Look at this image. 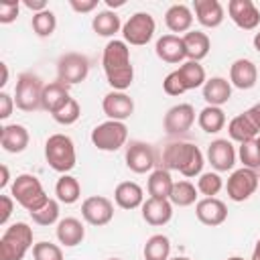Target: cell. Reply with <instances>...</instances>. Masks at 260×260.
I'll use <instances>...</instances> for the list:
<instances>
[{
    "label": "cell",
    "mask_w": 260,
    "mask_h": 260,
    "mask_svg": "<svg viewBox=\"0 0 260 260\" xmlns=\"http://www.w3.org/2000/svg\"><path fill=\"white\" fill-rule=\"evenodd\" d=\"M102 67L106 79L114 91H126L134 81V67L130 61V49L124 41L112 39L104 47Z\"/></svg>",
    "instance_id": "obj_1"
},
{
    "label": "cell",
    "mask_w": 260,
    "mask_h": 260,
    "mask_svg": "<svg viewBox=\"0 0 260 260\" xmlns=\"http://www.w3.org/2000/svg\"><path fill=\"white\" fill-rule=\"evenodd\" d=\"M162 167L167 171H179L183 177H199L203 171V152L191 142H169L162 148Z\"/></svg>",
    "instance_id": "obj_2"
},
{
    "label": "cell",
    "mask_w": 260,
    "mask_h": 260,
    "mask_svg": "<svg viewBox=\"0 0 260 260\" xmlns=\"http://www.w3.org/2000/svg\"><path fill=\"white\" fill-rule=\"evenodd\" d=\"M32 246V228L24 221H16L0 236V260H22Z\"/></svg>",
    "instance_id": "obj_3"
},
{
    "label": "cell",
    "mask_w": 260,
    "mask_h": 260,
    "mask_svg": "<svg viewBox=\"0 0 260 260\" xmlns=\"http://www.w3.org/2000/svg\"><path fill=\"white\" fill-rule=\"evenodd\" d=\"M10 195L12 199L24 207L28 213L32 211H39L51 197L45 193L41 181L35 177V175H28V173H22L18 175L14 181H12V187H10Z\"/></svg>",
    "instance_id": "obj_4"
},
{
    "label": "cell",
    "mask_w": 260,
    "mask_h": 260,
    "mask_svg": "<svg viewBox=\"0 0 260 260\" xmlns=\"http://www.w3.org/2000/svg\"><path fill=\"white\" fill-rule=\"evenodd\" d=\"M45 158H47V165L53 171H57L61 175H67L77 162L73 140L67 134H61V132L51 134L45 142Z\"/></svg>",
    "instance_id": "obj_5"
},
{
    "label": "cell",
    "mask_w": 260,
    "mask_h": 260,
    "mask_svg": "<svg viewBox=\"0 0 260 260\" xmlns=\"http://www.w3.org/2000/svg\"><path fill=\"white\" fill-rule=\"evenodd\" d=\"M43 89L45 83L39 75L24 71L16 79V89H14V104L22 112H35L43 108Z\"/></svg>",
    "instance_id": "obj_6"
},
{
    "label": "cell",
    "mask_w": 260,
    "mask_h": 260,
    "mask_svg": "<svg viewBox=\"0 0 260 260\" xmlns=\"http://www.w3.org/2000/svg\"><path fill=\"white\" fill-rule=\"evenodd\" d=\"M126 140H128V128L124 122L118 120H106L91 130V144L104 152L120 150L126 144Z\"/></svg>",
    "instance_id": "obj_7"
},
{
    "label": "cell",
    "mask_w": 260,
    "mask_h": 260,
    "mask_svg": "<svg viewBox=\"0 0 260 260\" xmlns=\"http://www.w3.org/2000/svg\"><path fill=\"white\" fill-rule=\"evenodd\" d=\"M154 30H156V22H154L152 14L134 12L122 26V41L126 45L142 47L154 37Z\"/></svg>",
    "instance_id": "obj_8"
},
{
    "label": "cell",
    "mask_w": 260,
    "mask_h": 260,
    "mask_svg": "<svg viewBox=\"0 0 260 260\" xmlns=\"http://www.w3.org/2000/svg\"><path fill=\"white\" fill-rule=\"evenodd\" d=\"M89 73V59L81 53H65L57 61V81L69 85L85 81Z\"/></svg>",
    "instance_id": "obj_9"
},
{
    "label": "cell",
    "mask_w": 260,
    "mask_h": 260,
    "mask_svg": "<svg viewBox=\"0 0 260 260\" xmlns=\"http://www.w3.org/2000/svg\"><path fill=\"white\" fill-rule=\"evenodd\" d=\"M260 185V179H258V171L254 169H236L230 179H228V185H225V191H228V197L236 203H242L246 199H250L256 189Z\"/></svg>",
    "instance_id": "obj_10"
},
{
    "label": "cell",
    "mask_w": 260,
    "mask_h": 260,
    "mask_svg": "<svg viewBox=\"0 0 260 260\" xmlns=\"http://www.w3.org/2000/svg\"><path fill=\"white\" fill-rule=\"evenodd\" d=\"M126 167L136 173V175H142V173H152L154 171V165H156V154H154V148L148 144V142H142V140H132L128 146H126Z\"/></svg>",
    "instance_id": "obj_11"
},
{
    "label": "cell",
    "mask_w": 260,
    "mask_h": 260,
    "mask_svg": "<svg viewBox=\"0 0 260 260\" xmlns=\"http://www.w3.org/2000/svg\"><path fill=\"white\" fill-rule=\"evenodd\" d=\"M81 217L95 228L108 225L114 217V203L104 195H91L81 203Z\"/></svg>",
    "instance_id": "obj_12"
},
{
    "label": "cell",
    "mask_w": 260,
    "mask_h": 260,
    "mask_svg": "<svg viewBox=\"0 0 260 260\" xmlns=\"http://www.w3.org/2000/svg\"><path fill=\"white\" fill-rule=\"evenodd\" d=\"M193 122H195V108L191 104H177L167 110L162 128L169 136H181L191 130Z\"/></svg>",
    "instance_id": "obj_13"
},
{
    "label": "cell",
    "mask_w": 260,
    "mask_h": 260,
    "mask_svg": "<svg viewBox=\"0 0 260 260\" xmlns=\"http://www.w3.org/2000/svg\"><path fill=\"white\" fill-rule=\"evenodd\" d=\"M238 152L228 138H215L207 144V160L215 173H228L234 169Z\"/></svg>",
    "instance_id": "obj_14"
},
{
    "label": "cell",
    "mask_w": 260,
    "mask_h": 260,
    "mask_svg": "<svg viewBox=\"0 0 260 260\" xmlns=\"http://www.w3.org/2000/svg\"><path fill=\"white\" fill-rule=\"evenodd\" d=\"M228 14L232 22L242 30H256L260 26V10L252 0H230Z\"/></svg>",
    "instance_id": "obj_15"
},
{
    "label": "cell",
    "mask_w": 260,
    "mask_h": 260,
    "mask_svg": "<svg viewBox=\"0 0 260 260\" xmlns=\"http://www.w3.org/2000/svg\"><path fill=\"white\" fill-rule=\"evenodd\" d=\"M102 110L108 116V120H118L124 122L134 114V100L126 91H110L102 100Z\"/></svg>",
    "instance_id": "obj_16"
},
{
    "label": "cell",
    "mask_w": 260,
    "mask_h": 260,
    "mask_svg": "<svg viewBox=\"0 0 260 260\" xmlns=\"http://www.w3.org/2000/svg\"><path fill=\"white\" fill-rule=\"evenodd\" d=\"M195 215L203 225L215 228L228 219V207L217 197H203L195 203Z\"/></svg>",
    "instance_id": "obj_17"
},
{
    "label": "cell",
    "mask_w": 260,
    "mask_h": 260,
    "mask_svg": "<svg viewBox=\"0 0 260 260\" xmlns=\"http://www.w3.org/2000/svg\"><path fill=\"white\" fill-rule=\"evenodd\" d=\"M154 53L158 59H162L165 63H173V65L185 63V59H187L183 37H179V35H162L154 45Z\"/></svg>",
    "instance_id": "obj_18"
},
{
    "label": "cell",
    "mask_w": 260,
    "mask_h": 260,
    "mask_svg": "<svg viewBox=\"0 0 260 260\" xmlns=\"http://www.w3.org/2000/svg\"><path fill=\"white\" fill-rule=\"evenodd\" d=\"M193 10L197 22L205 28H217L225 18V10L219 0H195Z\"/></svg>",
    "instance_id": "obj_19"
},
{
    "label": "cell",
    "mask_w": 260,
    "mask_h": 260,
    "mask_svg": "<svg viewBox=\"0 0 260 260\" xmlns=\"http://www.w3.org/2000/svg\"><path fill=\"white\" fill-rule=\"evenodd\" d=\"M28 142H30V134L22 124H6L0 128V144L6 152L18 154L26 150Z\"/></svg>",
    "instance_id": "obj_20"
},
{
    "label": "cell",
    "mask_w": 260,
    "mask_h": 260,
    "mask_svg": "<svg viewBox=\"0 0 260 260\" xmlns=\"http://www.w3.org/2000/svg\"><path fill=\"white\" fill-rule=\"evenodd\" d=\"M258 81V67L250 59H236L230 67V83L238 89H252Z\"/></svg>",
    "instance_id": "obj_21"
},
{
    "label": "cell",
    "mask_w": 260,
    "mask_h": 260,
    "mask_svg": "<svg viewBox=\"0 0 260 260\" xmlns=\"http://www.w3.org/2000/svg\"><path fill=\"white\" fill-rule=\"evenodd\" d=\"M173 217V203L169 199H156V197H148L142 203V219L148 225H165L169 223Z\"/></svg>",
    "instance_id": "obj_22"
},
{
    "label": "cell",
    "mask_w": 260,
    "mask_h": 260,
    "mask_svg": "<svg viewBox=\"0 0 260 260\" xmlns=\"http://www.w3.org/2000/svg\"><path fill=\"white\" fill-rule=\"evenodd\" d=\"M114 201L122 209H136V207H142L144 203V191L134 181H122L114 189Z\"/></svg>",
    "instance_id": "obj_23"
},
{
    "label": "cell",
    "mask_w": 260,
    "mask_h": 260,
    "mask_svg": "<svg viewBox=\"0 0 260 260\" xmlns=\"http://www.w3.org/2000/svg\"><path fill=\"white\" fill-rule=\"evenodd\" d=\"M55 234H57L59 244H63L65 248H73L83 242L85 228L77 217H63V219H59Z\"/></svg>",
    "instance_id": "obj_24"
},
{
    "label": "cell",
    "mask_w": 260,
    "mask_h": 260,
    "mask_svg": "<svg viewBox=\"0 0 260 260\" xmlns=\"http://www.w3.org/2000/svg\"><path fill=\"white\" fill-rule=\"evenodd\" d=\"M232 98V83L225 77H209L203 85V100L207 106H217L221 108L228 104Z\"/></svg>",
    "instance_id": "obj_25"
},
{
    "label": "cell",
    "mask_w": 260,
    "mask_h": 260,
    "mask_svg": "<svg viewBox=\"0 0 260 260\" xmlns=\"http://www.w3.org/2000/svg\"><path fill=\"white\" fill-rule=\"evenodd\" d=\"M165 24L171 32H189L193 26V12L187 4H173L165 12Z\"/></svg>",
    "instance_id": "obj_26"
},
{
    "label": "cell",
    "mask_w": 260,
    "mask_h": 260,
    "mask_svg": "<svg viewBox=\"0 0 260 260\" xmlns=\"http://www.w3.org/2000/svg\"><path fill=\"white\" fill-rule=\"evenodd\" d=\"M183 45H185V55L187 61H201L209 55L211 41L203 30H189L183 35Z\"/></svg>",
    "instance_id": "obj_27"
},
{
    "label": "cell",
    "mask_w": 260,
    "mask_h": 260,
    "mask_svg": "<svg viewBox=\"0 0 260 260\" xmlns=\"http://www.w3.org/2000/svg\"><path fill=\"white\" fill-rule=\"evenodd\" d=\"M69 100H71V95H69L67 85L61 83V81H51V83H47L45 89H43V104H41V106H43V110H47V112L53 116V114L59 112Z\"/></svg>",
    "instance_id": "obj_28"
},
{
    "label": "cell",
    "mask_w": 260,
    "mask_h": 260,
    "mask_svg": "<svg viewBox=\"0 0 260 260\" xmlns=\"http://www.w3.org/2000/svg\"><path fill=\"white\" fill-rule=\"evenodd\" d=\"M173 177H171V171H167L165 167L160 169H154L148 177V183H146V189H148V195L150 197H156V199H169L171 197V191H173Z\"/></svg>",
    "instance_id": "obj_29"
},
{
    "label": "cell",
    "mask_w": 260,
    "mask_h": 260,
    "mask_svg": "<svg viewBox=\"0 0 260 260\" xmlns=\"http://www.w3.org/2000/svg\"><path fill=\"white\" fill-rule=\"evenodd\" d=\"M177 73H179V77H181V81H183V85H185L187 91L189 89L203 87L205 81H207L205 69H203V65L199 61H185V63H181L179 69H177Z\"/></svg>",
    "instance_id": "obj_30"
},
{
    "label": "cell",
    "mask_w": 260,
    "mask_h": 260,
    "mask_svg": "<svg viewBox=\"0 0 260 260\" xmlns=\"http://www.w3.org/2000/svg\"><path fill=\"white\" fill-rule=\"evenodd\" d=\"M55 195H57V201L59 203H65V205H73L75 201H79L81 197V185L75 177H71L69 173L67 175H61L55 183Z\"/></svg>",
    "instance_id": "obj_31"
},
{
    "label": "cell",
    "mask_w": 260,
    "mask_h": 260,
    "mask_svg": "<svg viewBox=\"0 0 260 260\" xmlns=\"http://www.w3.org/2000/svg\"><path fill=\"white\" fill-rule=\"evenodd\" d=\"M122 26L124 24L120 22V16L114 10H102L91 20V28L98 37H114L116 32L122 30Z\"/></svg>",
    "instance_id": "obj_32"
},
{
    "label": "cell",
    "mask_w": 260,
    "mask_h": 260,
    "mask_svg": "<svg viewBox=\"0 0 260 260\" xmlns=\"http://www.w3.org/2000/svg\"><path fill=\"white\" fill-rule=\"evenodd\" d=\"M197 124H199V128L203 132L217 134L225 126V112L221 108H217V106H205L197 116Z\"/></svg>",
    "instance_id": "obj_33"
},
{
    "label": "cell",
    "mask_w": 260,
    "mask_h": 260,
    "mask_svg": "<svg viewBox=\"0 0 260 260\" xmlns=\"http://www.w3.org/2000/svg\"><path fill=\"white\" fill-rule=\"evenodd\" d=\"M228 134H230L232 140H236V142L242 144V142H246V140L256 138L260 132H258L256 126L248 120V116L242 112V114H238L236 118L230 120V124H228Z\"/></svg>",
    "instance_id": "obj_34"
},
{
    "label": "cell",
    "mask_w": 260,
    "mask_h": 260,
    "mask_svg": "<svg viewBox=\"0 0 260 260\" xmlns=\"http://www.w3.org/2000/svg\"><path fill=\"white\" fill-rule=\"evenodd\" d=\"M144 260H169L171 256V240L165 234H154L144 244Z\"/></svg>",
    "instance_id": "obj_35"
},
{
    "label": "cell",
    "mask_w": 260,
    "mask_h": 260,
    "mask_svg": "<svg viewBox=\"0 0 260 260\" xmlns=\"http://www.w3.org/2000/svg\"><path fill=\"white\" fill-rule=\"evenodd\" d=\"M197 193L199 191L191 181H175L169 201L173 205H179V207H189V205L197 203V197H199Z\"/></svg>",
    "instance_id": "obj_36"
},
{
    "label": "cell",
    "mask_w": 260,
    "mask_h": 260,
    "mask_svg": "<svg viewBox=\"0 0 260 260\" xmlns=\"http://www.w3.org/2000/svg\"><path fill=\"white\" fill-rule=\"evenodd\" d=\"M30 26L32 30L37 32V37L45 39V37H51L57 28V16L53 10H43L39 14H32V20H30Z\"/></svg>",
    "instance_id": "obj_37"
},
{
    "label": "cell",
    "mask_w": 260,
    "mask_h": 260,
    "mask_svg": "<svg viewBox=\"0 0 260 260\" xmlns=\"http://www.w3.org/2000/svg\"><path fill=\"white\" fill-rule=\"evenodd\" d=\"M238 156H240V162H242L246 169L258 171V169H260V146H258L256 138L242 142L240 148H238Z\"/></svg>",
    "instance_id": "obj_38"
},
{
    "label": "cell",
    "mask_w": 260,
    "mask_h": 260,
    "mask_svg": "<svg viewBox=\"0 0 260 260\" xmlns=\"http://www.w3.org/2000/svg\"><path fill=\"white\" fill-rule=\"evenodd\" d=\"M223 189V179L219 177V173H201L197 179V191L205 197H215L219 191Z\"/></svg>",
    "instance_id": "obj_39"
},
{
    "label": "cell",
    "mask_w": 260,
    "mask_h": 260,
    "mask_svg": "<svg viewBox=\"0 0 260 260\" xmlns=\"http://www.w3.org/2000/svg\"><path fill=\"white\" fill-rule=\"evenodd\" d=\"M59 201L57 199H49L39 211H32L30 217L37 225H53L59 223Z\"/></svg>",
    "instance_id": "obj_40"
},
{
    "label": "cell",
    "mask_w": 260,
    "mask_h": 260,
    "mask_svg": "<svg viewBox=\"0 0 260 260\" xmlns=\"http://www.w3.org/2000/svg\"><path fill=\"white\" fill-rule=\"evenodd\" d=\"M79 116H81L79 102H77L75 98H71L59 112L53 114V120H55L57 124H61V126H71V124H75V122L79 120Z\"/></svg>",
    "instance_id": "obj_41"
},
{
    "label": "cell",
    "mask_w": 260,
    "mask_h": 260,
    "mask_svg": "<svg viewBox=\"0 0 260 260\" xmlns=\"http://www.w3.org/2000/svg\"><path fill=\"white\" fill-rule=\"evenodd\" d=\"M35 260H63V250L51 242H37L32 246Z\"/></svg>",
    "instance_id": "obj_42"
},
{
    "label": "cell",
    "mask_w": 260,
    "mask_h": 260,
    "mask_svg": "<svg viewBox=\"0 0 260 260\" xmlns=\"http://www.w3.org/2000/svg\"><path fill=\"white\" fill-rule=\"evenodd\" d=\"M20 12V2L18 0H6L0 2V24H10L16 20Z\"/></svg>",
    "instance_id": "obj_43"
},
{
    "label": "cell",
    "mask_w": 260,
    "mask_h": 260,
    "mask_svg": "<svg viewBox=\"0 0 260 260\" xmlns=\"http://www.w3.org/2000/svg\"><path fill=\"white\" fill-rule=\"evenodd\" d=\"M162 89H165L167 95H181V93L187 91L185 85H183V81H181V77H179V73H177V69L171 71V73L165 77V81H162Z\"/></svg>",
    "instance_id": "obj_44"
},
{
    "label": "cell",
    "mask_w": 260,
    "mask_h": 260,
    "mask_svg": "<svg viewBox=\"0 0 260 260\" xmlns=\"http://www.w3.org/2000/svg\"><path fill=\"white\" fill-rule=\"evenodd\" d=\"M14 106H16V104H14V98H12L10 93H6V91H0V120L10 118Z\"/></svg>",
    "instance_id": "obj_45"
},
{
    "label": "cell",
    "mask_w": 260,
    "mask_h": 260,
    "mask_svg": "<svg viewBox=\"0 0 260 260\" xmlns=\"http://www.w3.org/2000/svg\"><path fill=\"white\" fill-rule=\"evenodd\" d=\"M0 205H2V213H0V223L6 225L10 215H12V209H14V199L12 195H0Z\"/></svg>",
    "instance_id": "obj_46"
},
{
    "label": "cell",
    "mask_w": 260,
    "mask_h": 260,
    "mask_svg": "<svg viewBox=\"0 0 260 260\" xmlns=\"http://www.w3.org/2000/svg\"><path fill=\"white\" fill-rule=\"evenodd\" d=\"M69 6H71L75 12L85 14V12H91V10L98 8V0H69Z\"/></svg>",
    "instance_id": "obj_47"
},
{
    "label": "cell",
    "mask_w": 260,
    "mask_h": 260,
    "mask_svg": "<svg viewBox=\"0 0 260 260\" xmlns=\"http://www.w3.org/2000/svg\"><path fill=\"white\" fill-rule=\"evenodd\" d=\"M244 114L248 116V120H250V122L256 126V130L260 132V102H258V104H254L252 108H248Z\"/></svg>",
    "instance_id": "obj_48"
},
{
    "label": "cell",
    "mask_w": 260,
    "mask_h": 260,
    "mask_svg": "<svg viewBox=\"0 0 260 260\" xmlns=\"http://www.w3.org/2000/svg\"><path fill=\"white\" fill-rule=\"evenodd\" d=\"M22 6H26L28 10H32V14H39V12L47 10V0H24Z\"/></svg>",
    "instance_id": "obj_49"
},
{
    "label": "cell",
    "mask_w": 260,
    "mask_h": 260,
    "mask_svg": "<svg viewBox=\"0 0 260 260\" xmlns=\"http://www.w3.org/2000/svg\"><path fill=\"white\" fill-rule=\"evenodd\" d=\"M0 171H2V179H0V189H4V187L8 185V181H10V175H8V167H6V165H2V167H0Z\"/></svg>",
    "instance_id": "obj_50"
},
{
    "label": "cell",
    "mask_w": 260,
    "mask_h": 260,
    "mask_svg": "<svg viewBox=\"0 0 260 260\" xmlns=\"http://www.w3.org/2000/svg\"><path fill=\"white\" fill-rule=\"evenodd\" d=\"M0 69H2V79H0V87H4L8 83V65L6 63H0Z\"/></svg>",
    "instance_id": "obj_51"
},
{
    "label": "cell",
    "mask_w": 260,
    "mask_h": 260,
    "mask_svg": "<svg viewBox=\"0 0 260 260\" xmlns=\"http://www.w3.org/2000/svg\"><path fill=\"white\" fill-rule=\"evenodd\" d=\"M126 4V0H106V6L110 8V10H114V8H118V6H124Z\"/></svg>",
    "instance_id": "obj_52"
},
{
    "label": "cell",
    "mask_w": 260,
    "mask_h": 260,
    "mask_svg": "<svg viewBox=\"0 0 260 260\" xmlns=\"http://www.w3.org/2000/svg\"><path fill=\"white\" fill-rule=\"evenodd\" d=\"M250 260H260V238H258V242H256V246L252 250V258Z\"/></svg>",
    "instance_id": "obj_53"
},
{
    "label": "cell",
    "mask_w": 260,
    "mask_h": 260,
    "mask_svg": "<svg viewBox=\"0 0 260 260\" xmlns=\"http://www.w3.org/2000/svg\"><path fill=\"white\" fill-rule=\"evenodd\" d=\"M252 45H254V49L260 53V28H258V32L254 35V39H252Z\"/></svg>",
    "instance_id": "obj_54"
},
{
    "label": "cell",
    "mask_w": 260,
    "mask_h": 260,
    "mask_svg": "<svg viewBox=\"0 0 260 260\" xmlns=\"http://www.w3.org/2000/svg\"><path fill=\"white\" fill-rule=\"evenodd\" d=\"M169 260H191V258H187V256H175V258H169Z\"/></svg>",
    "instance_id": "obj_55"
},
{
    "label": "cell",
    "mask_w": 260,
    "mask_h": 260,
    "mask_svg": "<svg viewBox=\"0 0 260 260\" xmlns=\"http://www.w3.org/2000/svg\"><path fill=\"white\" fill-rule=\"evenodd\" d=\"M225 260H246V258H242V256H230V258H225Z\"/></svg>",
    "instance_id": "obj_56"
},
{
    "label": "cell",
    "mask_w": 260,
    "mask_h": 260,
    "mask_svg": "<svg viewBox=\"0 0 260 260\" xmlns=\"http://www.w3.org/2000/svg\"><path fill=\"white\" fill-rule=\"evenodd\" d=\"M256 142H258V146H260V134H258V136H256Z\"/></svg>",
    "instance_id": "obj_57"
},
{
    "label": "cell",
    "mask_w": 260,
    "mask_h": 260,
    "mask_svg": "<svg viewBox=\"0 0 260 260\" xmlns=\"http://www.w3.org/2000/svg\"><path fill=\"white\" fill-rule=\"evenodd\" d=\"M108 260H122V258H108Z\"/></svg>",
    "instance_id": "obj_58"
},
{
    "label": "cell",
    "mask_w": 260,
    "mask_h": 260,
    "mask_svg": "<svg viewBox=\"0 0 260 260\" xmlns=\"http://www.w3.org/2000/svg\"><path fill=\"white\" fill-rule=\"evenodd\" d=\"M258 179H260V173H258Z\"/></svg>",
    "instance_id": "obj_59"
}]
</instances>
